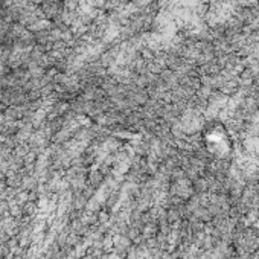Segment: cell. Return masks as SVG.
Here are the masks:
<instances>
[{
	"mask_svg": "<svg viewBox=\"0 0 259 259\" xmlns=\"http://www.w3.org/2000/svg\"><path fill=\"white\" fill-rule=\"evenodd\" d=\"M203 141L206 142L207 148L213 154H226L230 148V136L227 133L226 126L220 123H212L207 126L203 133Z\"/></svg>",
	"mask_w": 259,
	"mask_h": 259,
	"instance_id": "cell-1",
	"label": "cell"
}]
</instances>
